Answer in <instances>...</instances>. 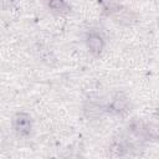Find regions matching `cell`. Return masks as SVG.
Here are the masks:
<instances>
[{
    "label": "cell",
    "mask_w": 159,
    "mask_h": 159,
    "mask_svg": "<svg viewBox=\"0 0 159 159\" xmlns=\"http://www.w3.org/2000/svg\"><path fill=\"white\" fill-rule=\"evenodd\" d=\"M15 123H16V129L20 130V132H24L29 129L30 127V120H29V117L27 116H24V114H19L17 118L15 119Z\"/></svg>",
    "instance_id": "cell-1"
},
{
    "label": "cell",
    "mask_w": 159,
    "mask_h": 159,
    "mask_svg": "<svg viewBox=\"0 0 159 159\" xmlns=\"http://www.w3.org/2000/svg\"><path fill=\"white\" fill-rule=\"evenodd\" d=\"M88 47L93 52H99L102 48V40L98 35H92L88 39Z\"/></svg>",
    "instance_id": "cell-2"
}]
</instances>
